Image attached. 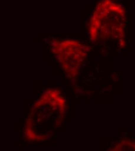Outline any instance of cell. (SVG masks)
Instances as JSON below:
<instances>
[{"instance_id":"4","label":"cell","mask_w":135,"mask_h":151,"mask_svg":"<svg viewBox=\"0 0 135 151\" xmlns=\"http://www.w3.org/2000/svg\"><path fill=\"white\" fill-rule=\"evenodd\" d=\"M112 151H135V142L130 139H122L116 144Z\"/></svg>"},{"instance_id":"3","label":"cell","mask_w":135,"mask_h":151,"mask_svg":"<svg viewBox=\"0 0 135 151\" xmlns=\"http://www.w3.org/2000/svg\"><path fill=\"white\" fill-rule=\"evenodd\" d=\"M50 49L68 78L74 81L87 57L89 47L76 40L53 38Z\"/></svg>"},{"instance_id":"1","label":"cell","mask_w":135,"mask_h":151,"mask_svg":"<svg viewBox=\"0 0 135 151\" xmlns=\"http://www.w3.org/2000/svg\"><path fill=\"white\" fill-rule=\"evenodd\" d=\"M66 109V101L59 90L50 88L45 90L26 119L25 139L29 142H41L50 138L62 126Z\"/></svg>"},{"instance_id":"2","label":"cell","mask_w":135,"mask_h":151,"mask_svg":"<svg viewBox=\"0 0 135 151\" xmlns=\"http://www.w3.org/2000/svg\"><path fill=\"white\" fill-rule=\"evenodd\" d=\"M126 11L116 0H100L89 22V36L94 43L114 42L125 46Z\"/></svg>"}]
</instances>
